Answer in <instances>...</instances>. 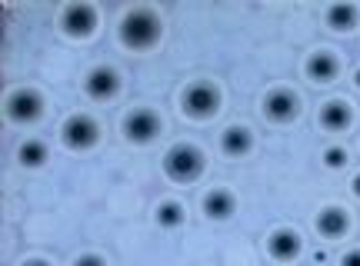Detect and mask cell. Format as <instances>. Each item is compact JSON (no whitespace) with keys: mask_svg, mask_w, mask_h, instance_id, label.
Segmentation results:
<instances>
[{"mask_svg":"<svg viewBox=\"0 0 360 266\" xmlns=\"http://www.w3.org/2000/svg\"><path fill=\"white\" fill-rule=\"evenodd\" d=\"M160 17L153 14L151 7H133L124 14L120 20V27H117V34H120V43L127 47V50H151L153 43L160 40Z\"/></svg>","mask_w":360,"mask_h":266,"instance_id":"obj_1","label":"cell"},{"mask_svg":"<svg viewBox=\"0 0 360 266\" xmlns=\"http://www.w3.org/2000/svg\"><path fill=\"white\" fill-rule=\"evenodd\" d=\"M164 170H167L173 183H190V180H197L204 173V153L197 147H190V143H177L164 160Z\"/></svg>","mask_w":360,"mask_h":266,"instance_id":"obj_2","label":"cell"},{"mask_svg":"<svg viewBox=\"0 0 360 266\" xmlns=\"http://www.w3.org/2000/svg\"><path fill=\"white\" fill-rule=\"evenodd\" d=\"M60 27H64L67 37H74V40L91 37L97 30V10L91 3H67L64 14H60Z\"/></svg>","mask_w":360,"mask_h":266,"instance_id":"obj_3","label":"cell"},{"mask_svg":"<svg viewBox=\"0 0 360 266\" xmlns=\"http://www.w3.org/2000/svg\"><path fill=\"white\" fill-rule=\"evenodd\" d=\"M217 107H220V94L210 83H190L184 90V114L187 116L207 120V116L217 114Z\"/></svg>","mask_w":360,"mask_h":266,"instance_id":"obj_4","label":"cell"},{"mask_svg":"<svg viewBox=\"0 0 360 266\" xmlns=\"http://www.w3.org/2000/svg\"><path fill=\"white\" fill-rule=\"evenodd\" d=\"M60 136H64V143H67L70 150H91L97 143V136H100V130H97V123L87 114H74L64 123Z\"/></svg>","mask_w":360,"mask_h":266,"instance_id":"obj_5","label":"cell"},{"mask_svg":"<svg viewBox=\"0 0 360 266\" xmlns=\"http://www.w3.org/2000/svg\"><path fill=\"white\" fill-rule=\"evenodd\" d=\"M124 133L131 143H151L153 136L160 133V116L147 110V107H137L124 116Z\"/></svg>","mask_w":360,"mask_h":266,"instance_id":"obj_6","label":"cell"},{"mask_svg":"<svg viewBox=\"0 0 360 266\" xmlns=\"http://www.w3.org/2000/svg\"><path fill=\"white\" fill-rule=\"evenodd\" d=\"M40 114H44V100L34 90H14L7 96V116L14 123H34L40 120Z\"/></svg>","mask_w":360,"mask_h":266,"instance_id":"obj_7","label":"cell"},{"mask_svg":"<svg viewBox=\"0 0 360 266\" xmlns=\"http://www.w3.org/2000/svg\"><path fill=\"white\" fill-rule=\"evenodd\" d=\"M297 114H301V100L290 90H270L264 96V116L270 123H290Z\"/></svg>","mask_w":360,"mask_h":266,"instance_id":"obj_8","label":"cell"},{"mask_svg":"<svg viewBox=\"0 0 360 266\" xmlns=\"http://www.w3.org/2000/svg\"><path fill=\"white\" fill-rule=\"evenodd\" d=\"M84 90L94 100H111L120 90V74H117L114 67H94L87 74V80H84Z\"/></svg>","mask_w":360,"mask_h":266,"instance_id":"obj_9","label":"cell"},{"mask_svg":"<svg viewBox=\"0 0 360 266\" xmlns=\"http://www.w3.org/2000/svg\"><path fill=\"white\" fill-rule=\"evenodd\" d=\"M267 249H270V256H274V260H281V263H290V260L301 253V236H297L294 229H277V233H270V240H267Z\"/></svg>","mask_w":360,"mask_h":266,"instance_id":"obj_10","label":"cell"},{"mask_svg":"<svg viewBox=\"0 0 360 266\" xmlns=\"http://www.w3.org/2000/svg\"><path fill=\"white\" fill-rule=\"evenodd\" d=\"M347 229H350V216H347L341 207L321 209V216H317V233H321L323 240H337Z\"/></svg>","mask_w":360,"mask_h":266,"instance_id":"obj_11","label":"cell"},{"mask_svg":"<svg viewBox=\"0 0 360 266\" xmlns=\"http://www.w3.org/2000/svg\"><path fill=\"white\" fill-rule=\"evenodd\" d=\"M350 120H354V114H350V107L343 100H330V103L321 107V127L327 133H343L350 127Z\"/></svg>","mask_w":360,"mask_h":266,"instance_id":"obj_12","label":"cell"},{"mask_svg":"<svg viewBox=\"0 0 360 266\" xmlns=\"http://www.w3.org/2000/svg\"><path fill=\"white\" fill-rule=\"evenodd\" d=\"M303 70H307V76H310L314 83H330V80L337 76L341 67H337V57H334V54L317 50V54H310V57H307V67H303Z\"/></svg>","mask_w":360,"mask_h":266,"instance_id":"obj_13","label":"cell"},{"mask_svg":"<svg viewBox=\"0 0 360 266\" xmlns=\"http://www.w3.org/2000/svg\"><path fill=\"white\" fill-rule=\"evenodd\" d=\"M234 209H237V200L230 190H210L204 196V213L210 220H227V216H234Z\"/></svg>","mask_w":360,"mask_h":266,"instance_id":"obj_14","label":"cell"},{"mask_svg":"<svg viewBox=\"0 0 360 266\" xmlns=\"http://www.w3.org/2000/svg\"><path fill=\"white\" fill-rule=\"evenodd\" d=\"M250 147H254V136H250L247 127H227L224 136H220V150L227 156H244Z\"/></svg>","mask_w":360,"mask_h":266,"instance_id":"obj_15","label":"cell"},{"mask_svg":"<svg viewBox=\"0 0 360 266\" xmlns=\"http://www.w3.org/2000/svg\"><path fill=\"white\" fill-rule=\"evenodd\" d=\"M47 156H50V153H47V143H44V140H23L17 150L20 167H27V170H30V167H44Z\"/></svg>","mask_w":360,"mask_h":266,"instance_id":"obj_16","label":"cell"},{"mask_svg":"<svg viewBox=\"0 0 360 266\" xmlns=\"http://www.w3.org/2000/svg\"><path fill=\"white\" fill-rule=\"evenodd\" d=\"M327 23L334 30H350L357 23V7L354 3H334V7H327Z\"/></svg>","mask_w":360,"mask_h":266,"instance_id":"obj_17","label":"cell"},{"mask_svg":"<svg viewBox=\"0 0 360 266\" xmlns=\"http://www.w3.org/2000/svg\"><path fill=\"white\" fill-rule=\"evenodd\" d=\"M157 223L164 229H173L184 223V207L180 203H173V200H167V203H160L157 207Z\"/></svg>","mask_w":360,"mask_h":266,"instance_id":"obj_18","label":"cell"},{"mask_svg":"<svg viewBox=\"0 0 360 266\" xmlns=\"http://www.w3.org/2000/svg\"><path fill=\"white\" fill-rule=\"evenodd\" d=\"M323 163H327L330 170H341L343 163H347V150H343V147H327V150H323Z\"/></svg>","mask_w":360,"mask_h":266,"instance_id":"obj_19","label":"cell"},{"mask_svg":"<svg viewBox=\"0 0 360 266\" xmlns=\"http://www.w3.org/2000/svg\"><path fill=\"white\" fill-rule=\"evenodd\" d=\"M74 266H107L97 253H84V256H77V263Z\"/></svg>","mask_w":360,"mask_h":266,"instance_id":"obj_20","label":"cell"},{"mask_svg":"<svg viewBox=\"0 0 360 266\" xmlns=\"http://www.w3.org/2000/svg\"><path fill=\"white\" fill-rule=\"evenodd\" d=\"M341 266H360V249H350V253H343Z\"/></svg>","mask_w":360,"mask_h":266,"instance_id":"obj_21","label":"cell"},{"mask_svg":"<svg viewBox=\"0 0 360 266\" xmlns=\"http://www.w3.org/2000/svg\"><path fill=\"white\" fill-rule=\"evenodd\" d=\"M350 187H354V196H360V173L354 176V183H350Z\"/></svg>","mask_w":360,"mask_h":266,"instance_id":"obj_22","label":"cell"},{"mask_svg":"<svg viewBox=\"0 0 360 266\" xmlns=\"http://www.w3.org/2000/svg\"><path fill=\"white\" fill-rule=\"evenodd\" d=\"M20 266H50V263H44V260H27V263H20Z\"/></svg>","mask_w":360,"mask_h":266,"instance_id":"obj_23","label":"cell"},{"mask_svg":"<svg viewBox=\"0 0 360 266\" xmlns=\"http://www.w3.org/2000/svg\"><path fill=\"white\" fill-rule=\"evenodd\" d=\"M354 80H357V87H360V70H357V74H354Z\"/></svg>","mask_w":360,"mask_h":266,"instance_id":"obj_24","label":"cell"}]
</instances>
